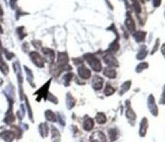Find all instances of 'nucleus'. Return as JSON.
I'll return each instance as SVG.
<instances>
[{
	"instance_id": "1",
	"label": "nucleus",
	"mask_w": 165,
	"mask_h": 142,
	"mask_svg": "<svg viewBox=\"0 0 165 142\" xmlns=\"http://www.w3.org/2000/svg\"><path fill=\"white\" fill-rule=\"evenodd\" d=\"M85 58H86V60H87V62L89 63V65L91 66V68H92L94 71H96V72L101 71L103 66H101V63H100L99 59L96 58V57L93 56V55H87V56H85Z\"/></svg>"
},
{
	"instance_id": "2",
	"label": "nucleus",
	"mask_w": 165,
	"mask_h": 142,
	"mask_svg": "<svg viewBox=\"0 0 165 142\" xmlns=\"http://www.w3.org/2000/svg\"><path fill=\"white\" fill-rule=\"evenodd\" d=\"M90 142H106V138L101 131H95L91 134Z\"/></svg>"
},
{
	"instance_id": "3",
	"label": "nucleus",
	"mask_w": 165,
	"mask_h": 142,
	"mask_svg": "<svg viewBox=\"0 0 165 142\" xmlns=\"http://www.w3.org/2000/svg\"><path fill=\"white\" fill-rule=\"evenodd\" d=\"M30 56L32 58V60H33V62L37 67H43L44 66V59L42 58V56L37 52H30Z\"/></svg>"
},
{
	"instance_id": "4",
	"label": "nucleus",
	"mask_w": 165,
	"mask_h": 142,
	"mask_svg": "<svg viewBox=\"0 0 165 142\" xmlns=\"http://www.w3.org/2000/svg\"><path fill=\"white\" fill-rule=\"evenodd\" d=\"M78 75L81 77L82 79H88L89 77L91 76V72H90V70L86 67L85 65L82 64V65L78 68Z\"/></svg>"
},
{
	"instance_id": "5",
	"label": "nucleus",
	"mask_w": 165,
	"mask_h": 142,
	"mask_svg": "<svg viewBox=\"0 0 165 142\" xmlns=\"http://www.w3.org/2000/svg\"><path fill=\"white\" fill-rule=\"evenodd\" d=\"M148 108L150 110V112L152 113V115L154 116H157L158 115V109H157V106L155 104V100H154L153 96H150L148 98Z\"/></svg>"
},
{
	"instance_id": "6",
	"label": "nucleus",
	"mask_w": 165,
	"mask_h": 142,
	"mask_svg": "<svg viewBox=\"0 0 165 142\" xmlns=\"http://www.w3.org/2000/svg\"><path fill=\"white\" fill-rule=\"evenodd\" d=\"M103 60H105V62L106 63L109 67H114H114H116V66H119L116 59L114 58V55H112V54H107V55H105V56L103 57Z\"/></svg>"
},
{
	"instance_id": "7",
	"label": "nucleus",
	"mask_w": 165,
	"mask_h": 142,
	"mask_svg": "<svg viewBox=\"0 0 165 142\" xmlns=\"http://www.w3.org/2000/svg\"><path fill=\"white\" fill-rule=\"evenodd\" d=\"M126 107H127V110H126V115H127V118H128L130 121L132 122H135L136 120V114L133 112L132 108H131L130 105V102H126Z\"/></svg>"
},
{
	"instance_id": "8",
	"label": "nucleus",
	"mask_w": 165,
	"mask_h": 142,
	"mask_svg": "<svg viewBox=\"0 0 165 142\" xmlns=\"http://www.w3.org/2000/svg\"><path fill=\"white\" fill-rule=\"evenodd\" d=\"M103 85V79L101 77H99V76L93 77V80H92L93 89H95V90H99V89H101Z\"/></svg>"
},
{
	"instance_id": "9",
	"label": "nucleus",
	"mask_w": 165,
	"mask_h": 142,
	"mask_svg": "<svg viewBox=\"0 0 165 142\" xmlns=\"http://www.w3.org/2000/svg\"><path fill=\"white\" fill-rule=\"evenodd\" d=\"M1 137L6 142H12V140L15 138V134L12 131L7 130V131H4L3 133H1Z\"/></svg>"
},
{
	"instance_id": "10",
	"label": "nucleus",
	"mask_w": 165,
	"mask_h": 142,
	"mask_svg": "<svg viewBox=\"0 0 165 142\" xmlns=\"http://www.w3.org/2000/svg\"><path fill=\"white\" fill-rule=\"evenodd\" d=\"M43 53L45 54V57H46V60H48L49 62H53L54 58H55V53H54L53 50L48 49V48H44L43 49Z\"/></svg>"
},
{
	"instance_id": "11",
	"label": "nucleus",
	"mask_w": 165,
	"mask_h": 142,
	"mask_svg": "<svg viewBox=\"0 0 165 142\" xmlns=\"http://www.w3.org/2000/svg\"><path fill=\"white\" fill-rule=\"evenodd\" d=\"M126 26L128 28L129 32H131V33H134V32H135L136 26H135L134 20H133V18L131 17V15H128L127 18H126Z\"/></svg>"
},
{
	"instance_id": "12",
	"label": "nucleus",
	"mask_w": 165,
	"mask_h": 142,
	"mask_svg": "<svg viewBox=\"0 0 165 142\" xmlns=\"http://www.w3.org/2000/svg\"><path fill=\"white\" fill-rule=\"evenodd\" d=\"M140 135L141 137H144L146 135V132H147V128H148V120L147 118H144L141 122V126H140Z\"/></svg>"
},
{
	"instance_id": "13",
	"label": "nucleus",
	"mask_w": 165,
	"mask_h": 142,
	"mask_svg": "<svg viewBox=\"0 0 165 142\" xmlns=\"http://www.w3.org/2000/svg\"><path fill=\"white\" fill-rule=\"evenodd\" d=\"M103 74L108 78H116V71L112 67H107L103 70Z\"/></svg>"
},
{
	"instance_id": "14",
	"label": "nucleus",
	"mask_w": 165,
	"mask_h": 142,
	"mask_svg": "<svg viewBox=\"0 0 165 142\" xmlns=\"http://www.w3.org/2000/svg\"><path fill=\"white\" fill-rule=\"evenodd\" d=\"M94 126V121L91 118H86L83 123V128L85 131H90Z\"/></svg>"
},
{
	"instance_id": "15",
	"label": "nucleus",
	"mask_w": 165,
	"mask_h": 142,
	"mask_svg": "<svg viewBox=\"0 0 165 142\" xmlns=\"http://www.w3.org/2000/svg\"><path fill=\"white\" fill-rule=\"evenodd\" d=\"M68 60H69V58H68L67 54L66 53H59L58 63L60 64V65H65V64H67Z\"/></svg>"
},
{
	"instance_id": "16",
	"label": "nucleus",
	"mask_w": 165,
	"mask_h": 142,
	"mask_svg": "<svg viewBox=\"0 0 165 142\" xmlns=\"http://www.w3.org/2000/svg\"><path fill=\"white\" fill-rule=\"evenodd\" d=\"M145 37H146V33L142 32V30H139V32H136L134 34V38L136 39L137 42H143L145 40Z\"/></svg>"
},
{
	"instance_id": "17",
	"label": "nucleus",
	"mask_w": 165,
	"mask_h": 142,
	"mask_svg": "<svg viewBox=\"0 0 165 142\" xmlns=\"http://www.w3.org/2000/svg\"><path fill=\"white\" fill-rule=\"evenodd\" d=\"M52 140H53V142H60L61 140L60 132L54 127L52 128Z\"/></svg>"
},
{
	"instance_id": "18",
	"label": "nucleus",
	"mask_w": 165,
	"mask_h": 142,
	"mask_svg": "<svg viewBox=\"0 0 165 142\" xmlns=\"http://www.w3.org/2000/svg\"><path fill=\"white\" fill-rule=\"evenodd\" d=\"M75 102H76V100H75V98L72 96V94L68 93L67 94V107H68V109H72V108L75 106Z\"/></svg>"
},
{
	"instance_id": "19",
	"label": "nucleus",
	"mask_w": 165,
	"mask_h": 142,
	"mask_svg": "<svg viewBox=\"0 0 165 142\" xmlns=\"http://www.w3.org/2000/svg\"><path fill=\"white\" fill-rule=\"evenodd\" d=\"M95 120L98 124H105L106 122V117L103 113H97L95 117Z\"/></svg>"
},
{
	"instance_id": "20",
	"label": "nucleus",
	"mask_w": 165,
	"mask_h": 142,
	"mask_svg": "<svg viewBox=\"0 0 165 142\" xmlns=\"http://www.w3.org/2000/svg\"><path fill=\"white\" fill-rule=\"evenodd\" d=\"M40 133L41 135H42V137H47V135H48V125H47L46 123H43L40 125Z\"/></svg>"
},
{
	"instance_id": "21",
	"label": "nucleus",
	"mask_w": 165,
	"mask_h": 142,
	"mask_svg": "<svg viewBox=\"0 0 165 142\" xmlns=\"http://www.w3.org/2000/svg\"><path fill=\"white\" fill-rule=\"evenodd\" d=\"M45 116H46L47 120H49V121H51V122H56L57 121L55 114H54V113L52 112V111H50V110L46 111V113H45Z\"/></svg>"
},
{
	"instance_id": "22",
	"label": "nucleus",
	"mask_w": 165,
	"mask_h": 142,
	"mask_svg": "<svg viewBox=\"0 0 165 142\" xmlns=\"http://www.w3.org/2000/svg\"><path fill=\"white\" fill-rule=\"evenodd\" d=\"M108 134H109V138H110V140L112 141H114V140L118 139V137H119V133H118V130L114 128L110 129V130L108 131Z\"/></svg>"
},
{
	"instance_id": "23",
	"label": "nucleus",
	"mask_w": 165,
	"mask_h": 142,
	"mask_svg": "<svg viewBox=\"0 0 165 142\" xmlns=\"http://www.w3.org/2000/svg\"><path fill=\"white\" fill-rule=\"evenodd\" d=\"M146 56H147V49H146V47L143 46V48H141L140 52L138 53L137 59H139V60H142V59H144Z\"/></svg>"
},
{
	"instance_id": "24",
	"label": "nucleus",
	"mask_w": 165,
	"mask_h": 142,
	"mask_svg": "<svg viewBox=\"0 0 165 142\" xmlns=\"http://www.w3.org/2000/svg\"><path fill=\"white\" fill-rule=\"evenodd\" d=\"M49 85H50V81H48L46 84H45L44 86H43V89H41L40 90H39V93H41L40 96H44V98H46V94L47 92H48V89H49Z\"/></svg>"
},
{
	"instance_id": "25",
	"label": "nucleus",
	"mask_w": 165,
	"mask_h": 142,
	"mask_svg": "<svg viewBox=\"0 0 165 142\" xmlns=\"http://www.w3.org/2000/svg\"><path fill=\"white\" fill-rule=\"evenodd\" d=\"M72 73H70V72H68V73H66L64 76H63V78H62V80H63V83L65 84V85H68V84L70 83V81H71V78H72Z\"/></svg>"
},
{
	"instance_id": "26",
	"label": "nucleus",
	"mask_w": 165,
	"mask_h": 142,
	"mask_svg": "<svg viewBox=\"0 0 165 142\" xmlns=\"http://www.w3.org/2000/svg\"><path fill=\"white\" fill-rule=\"evenodd\" d=\"M114 91H116V89H114L112 85L107 84L106 87H105V96H112V93H114Z\"/></svg>"
},
{
	"instance_id": "27",
	"label": "nucleus",
	"mask_w": 165,
	"mask_h": 142,
	"mask_svg": "<svg viewBox=\"0 0 165 142\" xmlns=\"http://www.w3.org/2000/svg\"><path fill=\"white\" fill-rule=\"evenodd\" d=\"M131 86V81H126L125 83L122 85V89H121V94H123L124 92H126V91L128 90L129 89H130Z\"/></svg>"
},
{
	"instance_id": "28",
	"label": "nucleus",
	"mask_w": 165,
	"mask_h": 142,
	"mask_svg": "<svg viewBox=\"0 0 165 142\" xmlns=\"http://www.w3.org/2000/svg\"><path fill=\"white\" fill-rule=\"evenodd\" d=\"M0 69L2 70L4 73H7V71H8V68H7V66H6V64L4 63V61L2 60L1 55H0Z\"/></svg>"
},
{
	"instance_id": "29",
	"label": "nucleus",
	"mask_w": 165,
	"mask_h": 142,
	"mask_svg": "<svg viewBox=\"0 0 165 142\" xmlns=\"http://www.w3.org/2000/svg\"><path fill=\"white\" fill-rule=\"evenodd\" d=\"M147 67H148V64H147V63H145V62L140 63L137 67V72H141L143 69H146Z\"/></svg>"
},
{
	"instance_id": "30",
	"label": "nucleus",
	"mask_w": 165,
	"mask_h": 142,
	"mask_svg": "<svg viewBox=\"0 0 165 142\" xmlns=\"http://www.w3.org/2000/svg\"><path fill=\"white\" fill-rule=\"evenodd\" d=\"M118 49H119V44H118V41H114V43H112V44L110 45V48H109V51H112V52H116Z\"/></svg>"
},
{
	"instance_id": "31",
	"label": "nucleus",
	"mask_w": 165,
	"mask_h": 142,
	"mask_svg": "<svg viewBox=\"0 0 165 142\" xmlns=\"http://www.w3.org/2000/svg\"><path fill=\"white\" fill-rule=\"evenodd\" d=\"M26 73H28V81L32 82V80H33V74H32V72H30V70L28 69V68H26Z\"/></svg>"
},
{
	"instance_id": "32",
	"label": "nucleus",
	"mask_w": 165,
	"mask_h": 142,
	"mask_svg": "<svg viewBox=\"0 0 165 142\" xmlns=\"http://www.w3.org/2000/svg\"><path fill=\"white\" fill-rule=\"evenodd\" d=\"M160 104H161V105H165V86H164V89H163V93H162V96H161V100H160Z\"/></svg>"
},
{
	"instance_id": "33",
	"label": "nucleus",
	"mask_w": 165,
	"mask_h": 142,
	"mask_svg": "<svg viewBox=\"0 0 165 142\" xmlns=\"http://www.w3.org/2000/svg\"><path fill=\"white\" fill-rule=\"evenodd\" d=\"M161 3V0H153V5L155 7H158Z\"/></svg>"
},
{
	"instance_id": "34",
	"label": "nucleus",
	"mask_w": 165,
	"mask_h": 142,
	"mask_svg": "<svg viewBox=\"0 0 165 142\" xmlns=\"http://www.w3.org/2000/svg\"><path fill=\"white\" fill-rule=\"evenodd\" d=\"M158 44H159V40H157V41H156V45H155V47H154L153 50H152V52H151L152 54L155 53V52H156V50H157V48H158Z\"/></svg>"
},
{
	"instance_id": "35",
	"label": "nucleus",
	"mask_w": 165,
	"mask_h": 142,
	"mask_svg": "<svg viewBox=\"0 0 165 142\" xmlns=\"http://www.w3.org/2000/svg\"><path fill=\"white\" fill-rule=\"evenodd\" d=\"M161 52H162L163 56L165 57V44H163V45H162V47H161Z\"/></svg>"
},
{
	"instance_id": "36",
	"label": "nucleus",
	"mask_w": 165,
	"mask_h": 142,
	"mask_svg": "<svg viewBox=\"0 0 165 142\" xmlns=\"http://www.w3.org/2000/svg\"><path fill=\"white\" fill-rule=\"evenodd\" d=\"M2 14H3V10H2V8L0 7V15H2Z\"/></svg>"
}]
</instances>
